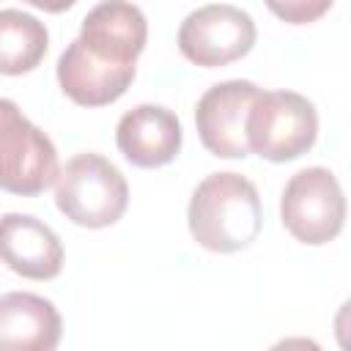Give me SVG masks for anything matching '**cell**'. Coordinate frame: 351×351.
I'll list each match as a JSON object with an SVG mask.
<instances>
[{"label": "cell", "mask_w": 351, "mask_h": 351, "mask_svg": "<svg viewBox=\"0 0 351 351\" xmlns=\"http://www.w3.org/2000/svg\"><path fill=\"white\" fill-rule=\"evenodd\" d=\"M186 222L192 239L211 252H236L250 247L263 222L255 184L230 170L206 176L192 192Z\"/></svg>", "instance_id": "1"}, {"label": "cell", "mask_w": 351, "mask_h": 351, "mask_svg": "<svg viewBox=\"0 0 351 351\" xmlns=\"http://www.w3.org/2000/svg\"><path fill=\"white\" fill-rule=\"evenodd\" d=\"M55 203L74 225L107 228L126 211L129 184L110 159L85 151L60 167L55 178Z\"/></svg>", "instance_id": "2"}, {"label": "cell", "mask_w": 351, "mask_h": 351, "mask_svg": "<svg viewBox=\"0 0 351 351\" xmlns=\"http://www.w3.org/2000/svg\"><path fill=\"white\" fill-rule=\"evenodd\" d=\"M318 112L296 90H261L247 115V145L269 162H291L313 148Z\"/></svg>", "instance_id": "3"}, {"label": "cell", "mask_w": 351, "mask_h": 351, "mask_svg": "<svg viewBox=\"0 0 351 351\" xmlns=\"http://www.w3.org/2000/svg\"><path fill=\"white\" fill-rule=\"evenodd\" d=\"M58 151L52 140L19 110L0 99V189L11 195H38L58 178Z\"/></svg>", "instance_id": "4"}, {"label": "cell", "mask_w": 351, "mask_h": 351, "mask_svg": "<svg viewBox=\"0 0 351 351\" xmlns=\"http://www.w3.org/2000/svg\"><path fill=\"white\" fill-rule=\"evenodd\" d=\"M282 225L302 244L332 241L346 222V197L329 167H304L293 173L280 197Z\"/></svg>", "instance_id": "5"}, {"label": "cell", "mask_w": 351, "mask_h": 351, "mask_svg": "<svg viewBox=\"0 0 351 351\" xmlns=\"http://www.w3.org/2000/svg\"><path fill=\"white\" fill-rule=\"evenodd\" d=\"M255 44L252 16L233 3L192 8L178 27V49L186 60L214 69L247 55Z\"/></svg>", "instance_id": "6"}, {"label": "cell", "mask_w": 351, "mask_h": 351, "mask_svg": "<svg viewBox=\"0 0 351 351\" xmlns=\"http://www.w3.org/2000/svg\"><path fill=\"white\" fill-rule=\"evenodd\" d=\"M148 38V22L140 5L123 0L96 3L80 25L74 38L85 55L112 69H134L137 55Z\"/></svg>", "instance_id": "7"}, {"label": "cell", "mask_w": 351, "mask_h": 351, "mask_svg": "<svg viewBox=\"0 0 351 351\" xmlns=\"http://www.w3.org/2000/svg\"><path fill=\"white\" fill-rule=\"evenodd\" d=\"M261 88L252 80H225L211 85L195 107V126L203 145L222 159H239L250 154L247 115Z\"/></svg>", "instance_id": "8"}, {"label": "cell", "mask_w": 351, "mask_h": 351, "mask_svg": "<svg viewBox=\"0 0 351 351\" xmlns=\"http://www.w3.org/2000/svg\"><path fill=\"white\" fill-rule=\"evenodd\" d=\"M0 261L22 277L52 280L63 269V244L47 222L8 211L0 217Z\"/></svg>", "instance_id": "9"}, {"label": "cell", "mask_w": 351, "mask_h": 351, "mask_svg": "<svg viewBox=\"0 0 351 351\" xmlns=\"http://www.w3.org/2000/svg\"><path fill=\"white\" fill-rule=\"evenodd\" d=\"M115 143L134 167H162L181 151V121L162 104H137L121 115Z\"/></svg>", "instance_id": "10"}, {"label": "cell", "mask_w": 351, "mask_h": 351, "mask_svg": "<svg viewBox=\"0 0 351 351\" xmlns=\"http://www.w3.org/2000/svg\"><path fill=\"white\" fill-rule=\"evenodd\" d=\"M63 335L58 307L30 291L0 296V351H55Z\"/></svg>", "instance_id": "11"}, {"label": "cell", "mask_w": 351, "mask_h": 351, "mask_svg": "<svg viewBox=\"0 0 351 351\" xmlns=\"http://www.w3.org/2000/svg\"><path fill=\"white\" fill-rule=\"evenodd\" d=\"M134 69H112L80 49L77 41H71L60 58H58V82L63 93L82 104V107H101L123 96V90L132 85Z\"/></svg>", "instance_id": "12"}, {"label": "cell", "mask_w": 351, "mask_h": 351, "mask_svg": "<svg viewBox=\"0 0 351 351\" xmlns=\"http://www.w3.org/2000/svg\"><path fill=\"white\" fill-rule=\"evenodd\" d=\"M49 47L47 25L22 8H0V74H25Z\"/></svg>", "instance_id": "13"}, {"label": "cell", "mask_w": 351, "mask_h": 351, "mask_svg": "<svg viewBox=\"0 0 351 351\" xmlns=\"http://www.w3.org/2000/svg\"><path fill=\"white\" fill-rule=\"evenodd\" d=\"M329 5L332 3H326V0H321V3H285V5L282 3H269V8L280 16H285L288 22H310L313 16L324 14Z\"/></svg>", "instance_id": "14"}, {"label": "cell", "mask_w": 351, "mask_h": 351, "mask_svg": "<svg viewBox=\"0 0 351 351\" xmlns=\"http://www.w3.org/2000/svg\"><path fill=\"white\" fill-rule=\"evenodd\" d=\"M269 351H324V348L310 337H282Z\"/></svg>", "instance_id": "15"}]
</instances>
